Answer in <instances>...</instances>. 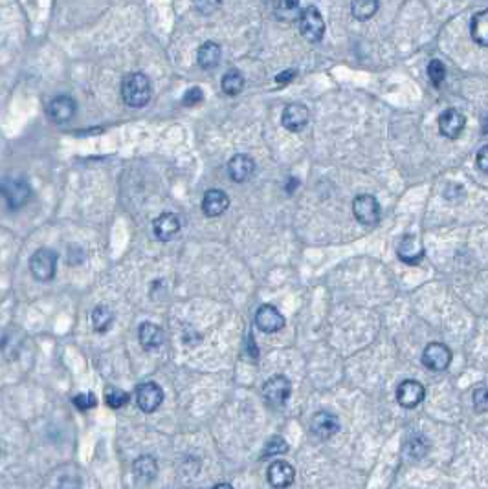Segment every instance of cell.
<instances>
[{
	"mask_svg": "<svg viewBox=\"0 0 488 489\" xmlns=\"http://www.w3.org/2000/svg\"><path fill=\"white\" fill-rule=\"evenodd\" d=\"M152 88L151 81L146 73L135 72L129 73L121 83V97L132 108H141L151 101Z\"/></svg>",
	"mask_w": 488,
	"mask_h": 489,
	"instance_id": "obj_1",
	"label": "cell"
},
{
	"mask_svg": "<svg viewBox=\"0 0 488 489\" xmlns=\"http://www.w3.org/2000/svg\"><path fill=\"white\" fill-rule=\"evenodd\" d=\"M56 270L57 253L48 250V248H40L30 259V272L40 283H48V281L56 277Z\"/></svg>",
	"mask_w": 488,
	"mask_h": 489,
	"instance_id": "obj_2",
	"label": "cell"
},
{
	"mask_svg": "<svg viewBox=\"0 0 488 489\" xmlns=\"http://www.w3.org/2000/svg\"><path fill=\"white\" fill-rule=\"evenodd\" d=\"M299 32L303 35V39H307L309 43H320L325 35V23L321 17L320 10L316 6H307L301 12L299 17Z\"/></svg>",
	"mask_w": 488,
	"mask_h": 489,
	"instance_id": "obj_3",
	"label": "cell"
},
{
	"mask_svg": "<svg viewBox=\"0 0 488 489\" xmlns=\"http://www.w3.org/2000/svg\"><path fill=\"white\" fill-rule=\"evenodd\" d=\"M2 196L10 209H19L30 200L32 187L24 178H6L2 184Z\"/></svg>",
	"mask_w": 488,
	"mask_h": 489,
	"instance_id": "obj_4",
	"label": "cell"
},
{
	"mask_svg": "<svg viewBox=\"0 0 488 489\" xmlns=\"http://www.w3.org/2000/svg\"><path fill=\"white\" fill-rule=\"evenodd\" d=\"M353 213L362 226H376L380 220V204L373 195H360L353 202Z\"/></svg>",
	"mask_w": 488,
	"mask_h": 489,
	"instance_id": "obj_5",
	"label": "cell"
},
{
	"mask_svg": "<svg viewBox=\"0 0 488 489\" xmlns=\"http://www.w3.org/2000/svg\"><path fill=\"white\" fill-rule=\"evenodd\" d=\"M163 401V390L162 387L154 381H147L141 383L136 389V403L140 407L141 411L151 414V412L158 411V407L162 405Z\"/></svg>",
	"mask_w": 488,
	"mask_h": 489,
	"instance_id": "obj_6",
	"label": "cell"
},
{
	"mask_svg": "<svg viewBox=\"0 0 488 489\" xmlns=\"http://www.w3.org/2000/svg\"><path fill=\"white\" fill-rule=\"evenodd\" d=\"M422 363L424 367L435 372H443L452 363V352L443 343H430L422 352Z\"/></svg>",
	"mask_w": 488,
	"mask_h": 489,
	"instance_id": "obj_7",
	"label": "cell"
},
{
	"mask_svg": "<svg viewBox=\"0 0 488 489\" xmlns=\"http://www.w3.org/2000/svg\"><path fill=\"white\" fill-rule=\"evenodd\" d=\"M290 381L283 374H275L263 383V394L272 405H285L290 398Z\"/></svg>",
	"mask_w": 488,
	"mask_h": 489,
	"instance_id": "obj_8",
	"label": "cell"
},
{
	"mask_svg": "<svg viewBox=\"0 0 488 489\" xmlns=\"http://www.w3.org/2000/svg\"><path fill=\"white\" fill-rule=\"evenodd\" d=\"M309 108L301 103H292L285 106V110L281 114V123L288 132H301L309 125Z\"/></svg>",
	"mask_w": 488,
	"mask_h": 489,
	"instance_id": "obj_9",
	"label": "cell"
},
{
	"mask_svg": "<svg viewBox=\"0 0 488 489\" xmlns=\"http://www.w3.org/2000/svg\"><path fill=\"white\" fill-rule=\"evenodd\" d=\"M424 396H426V389H424V385H422L421 381H417V379H404V381L399 385V389H397V401H399V405H402L404 409H413V407H417L424 400Z\"/></svg>",
	"mask_w": 488,
	"mask_h": 489,
	"instance_id": "obj_10",
	"label": "cell"
},
{
	"mask_svg": "<svg viewBox=\"0 0 488 489\" xmlns=\"http://www.w3.org/2000/svg\"><path fill=\"white\" fill-rule=\"evenodd\" d=\"M78 105L70 95H57L48 103L46 114L54 123H67L75 116Z\"/></svg>",
	"mask_w": 488,
	"mask_h": 489,
	"instance_id": "obj_11",
	"label": "cell"
},
{
	"mask_svg": "<svg viewBox=\"0 0 488 489\" xmlns=\"http://www.w3.org/2000/svg\"><path fill=\"white\" fill-rule=\"evenodd\" d=\"M255 324L259 330H263L266 334H274L285 326V317L275 306L263 305L255 313Z\"/></svg>",
	"mask_w": 488,
	"mask_h": 489,
	"instance_id": "obj_12",
	"label": "cell"
},
{
	"mask_svg": "<svg viewBox=\"0 0 488 489\" xmlns=\"http://www.w3.org/2000/svg\"><path fill=\"white\" fill-rule=\"evenodd\" d=\"M465 127H466L465 116H463L459 110H455V108L444 110L443 114H441V117H439V130H441V134H443L444 138L457 139L461 134H463Z\"/></svg>",
	"mask_w": 488,
	"mask_h": 489,
	"instance_id": "obj_13",
	"label": "cell"
},
{
	"mask_svg": "<svg viewBox=\"0 0 488 489\" xmlns=\"http://www.w3.org/2000/svg\"><path fill=\"white\" fill-rule=\"evenodd\" d=\"M266 477H268V482L272 488L285 489L294 484V478H296V469H294V467H292L288 462L275 460L270 464Z\"/></svg>",
	"mask_w": 488,
	"mask_h": 489,
	"instance_id": "obj_14",
	"label": "cell"
},
{
	"mask_svg": "<svg viewBox=\"0 0 488 489\" xmlns=\"http://www.w3.org/2000/svg\"><path fill=\"white\" fill-rule=\"evenodd\" d=\"M310 429H312V433H314L318 438L327 440L340 431V422H338V418L334 416L332 412L320 411L316 412L312 420H310Z\"/></svg>",
	"mask_w": 488,
	"mask_h": 489,
	"instance_id": "obj_15",
	"label": "cell"
},
{
	"mask_svg": "<svg viewBox=\"0 0 488 489\" xmlns=\"http://www.w3.org/2000/svg\"><path fill=\"white\" fill-rule=\"evenodd\" d=\"M152 231L154 237L162 242H169L174 239L180 231V218L174 213H162L156 220L152 222Z\"/></svg>",
	"mask_w": 488,
	"mask_h": 489,
	"instance_id": "obj_16",
	"label": "cell"
},
{
	"mask_svg": "<svg viewBox=\"0 0 488 489\" xmlns=\"http://www.w3.org/2000/svg\"><path fill=\"white\" fill-rule=\"evenodd\" d=\"M228 173L230 178L237 184H242L253 176L255 173V161L246 154H235L228 163Z\"/></svg>",
	"mask_w": 488,
	"mask_h": 489,
	"instance_id": "obj_17",
	"label": "cell"
},
{
	"mask_svg": "<svg viewBox=\"0 0 488 489\" xmlns=\"http://www.w3.org/2000/svg\"><path fill=\"white\" fill-rule=\"evenodd\" d=\"M230 207V198L224 191L209 189L202 198V213L206 217L215 218L220 217L222 213Z\"/></svg>",
	"mask_w": 488,
	"mask_h": 489,
	"instance_id": "obj_18",
	"label": "cell"
},
{
	"mask_svg": "<svg viewBox=\"0 0 488 489\" xmlns=\"http://www.w3.org/2000/svg\"><path fill=\"white\" fill-rule=\"evenodd\" d=\"M399 259L406 264H410V266H415L424 259V250H422V244L417 237H413V235L402 237L399 244Z\"/></svg>",
	"mask_w": 488,
	"mask_h": 489,
	"instance_id": "obj_19",
	"label": "cell"
},
{
	"mask_svg": "<svg viewBox=\"0 0 488 489\" xmlns=\"http://www.w3.org/2000/svg\"><path fill=\"white\" fill-rule=\"evenodd\" d=\"M138 339L146 350H154L163 345L165 335H163V330L154 322H143L138 330Z\"/></svg>",
	"mask_w": 488,
	"mask_h": 489,
	"instance_id": "obj_20",
	"label": "cell"
},
{
	"mask_svg": "<svg viewBox=\"0 0 488 489\" xmlns=\"http://www.w3.org/2000/svg\"><path fill=\"white\" fill-rule=\"evenodd\" d=\"M220 57H222L220 46L217 45V43H213V40H208V43H204V45L198 48V67L202 68V70H213V68L219 67Z\"/></svg>",
	"mask_w": 488,
	"mask_h": 489,
	"instance_id": "obj_21",
	"label": "cell"
},
{
	"mask_svg": "<svg viewBox=\"0 0 488 489\" xmlns=\"http://www.w3.org/2000/svg\"><path fill=\"white\" fill-rule=\"evenodd\" d=\"M470 35L479 46H488V10L476 13L470 23Z\"/></svg>",
	"mask_w": 488,
	"mask_h": 489,
	"instance_id": "obj_22",
	"label": "cell"
},
{
	"mask_svg": "<svg viewBox=\"0 0 488 489\" xmlns=\"http://www.w3.org/2000/svg\"><path fill=\"white\" fill-rule=\"evenodd\" d=\"M132 469H135L136 473V478L143 484L154 480L158 475V464L152 456H140V458L135 460V464H132Z\"/></svg>",
	"mask_w": 488,
	"mask_h": 489,
	"instance_id": "obj_23",
	"label": "cell"
},
{
	"mask_svg": "<svg viewBox=\"0 0 488 489\" xmlns=\"http://www.w3.org/2000/svg\"><path fill=\"white\" fill-rule=\"evenodd\" d=\"M380 8V2L378 0H353L351 2V13L356 21H369L376 15Z\"/></svg>",
	"mask_w": 488,
	"mask_h": 489,
	"instance_id": "obj_24",
	"label": "cell"
},
{
	"mask_svg": "<svg viewBox=\"0 0 488 489\" xmlns=\"http://www.w3.org/2000/svg\"><path fill=\"white\" fill-rule=\"evenodd\" d=\"M275 17L285 23H292L301 17V10H299V0H277L275 2Z\"/></svg>",
	"mask_w": 488,
	"mask_h": 489,
	"instance_id": "obj_25",
	"label": "cell"
},
{
	"mask_svg": "<svg viewBox=\"0 0 488 489\" xmlns=\"http://www.w3.org/2000/svg\"><path fill=\"white\" fill-rule=\"evenodd\" d=\"M114 322V311L105 305L95 306L92 311V326L95 332H107Z\"/></svg>",
	"mask_w": 488,
	"mask_h": 489,
	"instance_id": "obj_26",
	"label": "cell"
},
{
	"mask_svg": "<svg viewBox=\"0 0 488 489\" xmlns=\"http://www.w3.org/2000/svg\"><path fill=\"white\" fill-rule=\"evenodd\" d=\"M404 453L408 458H411V460H421V458H424L428 453V440L424 438L422 434L411 436V438L406 442Z\"/></svg>",
	"mask_w": 488,
	"mask_h": 489,
	"instance_id": "obj_27",
	"label": "cell"
},
{
	"mask_svg": "<svg viewBox=\"0 0 488 489\" xmlns=\"http://www.w3.org/2000/svg\"><path fill=\"white\" fill-rule=\"evenodd\" d=\"M244 88V77L239 70H228L222 77V92L226 95L241 94Z\"/></svg>",
	"mask_w": 488,
	"mask_h": 489,
	"instance_id": "obj_28",
	"label": "cell"
},
{
	"mask_svg": "<svg viewBox=\"0 0 488 489\" xmlns=\"http://www.w3.org/2000/svg\"><path fill=\"white\" fill-rule=\"evenodd\" d=\"M105 401H107V405L113 407V409H121L124 405H127L129 394H127L124 389H118V387H108V389L105 390Z\"/></svg>",
	"mask_w": 488,
	"mask_h": 489,
	"instance_id": "obj_29",
	"label": "cell"
},
{
	"mask_svg": "<svg viewBox=\"0 0 488 489\" xmlns=\"http://www.w3.org/2000/svg\"><path fill=\"white\" fill-rule=\"evenodd\" d=\"M285 453H288V444H286V440L281 438V436H274L268 444L264 445L263 456L264 458H270V456H279V455H285Z\"/></svg>",
	"mask_w": 488,
	"mask_h": 489,
	"instance_id": "obj_30",
	"label": "cell"
},
{
	"mask_svg": "<svg viewBox=\"0 0 488 489\" xmlns=\"http://www.w3.org/2000/svg\"><path fill=\"white\" fill-rule=\"evenodd\" d=\"M428 77L433 83V86H441L446 79V68L439 59H433L430 64H428Z\"/></svg>",
	"mask_w": 488,
	"mask_h": 489,
	"instance_id": "obj_31",
	"label": "cell"
},
{
	"mask_svg": "<svg viewBox=\"0 0 488 489\" xmlns=\"http://www.w3.org/2000/svg\"><path fill=\"white\" fill-rule=\"evenodd\" d=\"M472 400L477 412H488V387H477Z\"/></svg>",
	"mask_w": 488,
	"mask_h": 489,
	"instance_id": "obj_32",
	"label": "cell"
},
{
	"mask_svg": "<svg viewBox=\"0 0 488 489\" xmlns=\"http://www.w3.org/2000/svg\"><path fill=\"white\" fill-rule=\"evenodd\" d=\"M72 403L75 407H78L79 411H89V409H92V407H95V403H97V400H95L94 394H78L73 396Z\"/></svg>",
	"mask_w": 488,
	"mask_h": 489,
	"instance_id": "obj_33",
	"label": "cell"
},
{
	"mask_svg": "<svg viewBox=\"0 0 488 489\" xmlns=\"http://www.w3.org/2000/svg\"><path fill=\"white\" fill-rule=\"evenodd\" d=\"M204 99V92L198 86H193V88H189L187 92L184 94V97H182V103H184L185 106H191V105H197V103H200V101Z\"/></svg>",
	"mask_w": 488,
	"mask_h": 489,
	"instance_id": "obj_34",
	"label": "cell"
},
{
	"mask_svg": "<svg viewBox=\"0 0 488 489\" xmlns=\"http://www.w3.org/2000/svg\"><path fill=\"white\" fill-rule=\"evenodd\" d=\"M477 167L488 174V145L481 147V150L477 152Z\"/></svg>",
	"mask_w": 488,
	"mask_h": 489,
	"instance_id": "obj_35",
	"label": "cell"
},
{
	"mask_svg": "<svg viewBox=\"0 0 488 489\" xmlns=\"http://www.w3.org/2000/svg\"><path fill=\"white\" fill-rule=\"evenodd\" d=\"M294 77H296V72H294V70H285V72L279 73V75L275 77V83H277V84H286V83H290V81Z\"/></svg>",
	"mask_w": 488,
	"mask_h": 489,
	"instance_id": "obj_36",
	"label": "cell"
},
{
	"mask_svg": "<svg viewBox=\"0 0 488 489\" xmlns=\"http://www.w3.org/2000/svg\"><path fill=\"white\" fill-rule=\"evenodd\" d=\"M252 350V357L257 359V348H255V341H253V334L248 335V352Z\"/></svg>",
	"mask_w": 488,
	"mask_h": 489,
	"instance_id": "obj_37",
	"label": "cell"
},
{
	"mask_svg": "<svg viewBox=\"0 0 488 489\" xmlns=\"http://www.w3.org/2000/svg\"><path fill=\"white\" fill-rule=\"evenodd\" d=\"M481 130H483V134H488V116L483 117V121H481Z\"/></svg>",
	"mask_w": 488,
	"mask_h": 489,
	"instance_id": "obj_38",
	"label": "cell"
},
{
	"mask_svg": "<svg viewBox=\"0 0 488 489\" xmlns=\"http://www.w3.org/2000/svg\"><path fill=\"white\" fill-rule=\"evenodd\" d=\"M213 489H233V486L231 484H226V482H222V484H217Z\"/></svg>",
	"mask_w": 488,
	"mask_h": 489,
	"instance_id": "obj_39",
	"label": "cell"
}]
</instances>
